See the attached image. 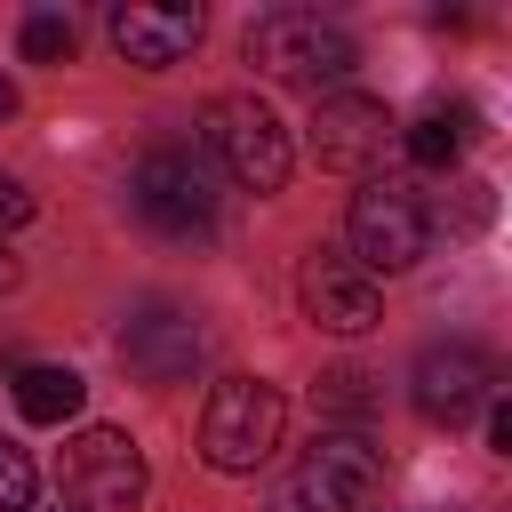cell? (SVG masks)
I'll return each instance as SVG.
<instances>
[{"instance_id": "cell-1", "label": "cell", "mask_w": 512, "mask_h": 512, "mask_svg": "<svg viewBox=\"0 0 512 512\" xmlns=\"http://www.w3.org/2000/svg\"><path fill=\"white\" fill-rule=\"evenodd\" d=\"M248 64H256L264 80H288V88H312V96H320L328 80H344V72L360 64V48H352L344 24L312 16V8H272V16L248 24Z\"/></svg>"}, {"instance_id": "cell-2", "label": "cell", "mask_w": 512, "mask_h": 512, "mask_svg": "<svg viewBox=\"0 0 512 512\" xmlns=\"http://www.w3.org/2000/svg\"><path fill=\"white\" fill-rule=\"evenodd\" d=\"M128 200H136V216H144L152 232H168V240H208V232H216V176H208V160L184 152V144H152V152L128 168Z\"/></svg>"}, {"instance_id": "cell-3", "label": "cell", "mask_w": 512, "mask_h": 512, "mask_svg": "<svg viewBox=\"0 0 512 512\" xmlns=\"http://www.w3.org/2000/svg\"><path fill=\"white\" fill-rule=\"evenodd\" d=\"M344 232H352V264H360L368 280H376V272H408V264L432 248V208H424L416 184H400V176H368V184L352 192Z\"/></svg>"}, {"instance_id": "cell-4", "label": "cell", "mask_w": 512, "mask_h": 512, "mask_svg": "<svg viewBox=\"0 0 512 512\" xmlns=\"http://www.w3.org/2000/svg\"><path fill=\"white\" fill-rule=\"evenodd\" d=\"M280 424H288V400L264 376H224L200 408V456L216 472H256L280 448Z\"/></svg>"}, {"instance_id": "cell-5", "label": "cell", "mask_w": 512, "mask_h": 512, "mask_svg": "<svg viewBox=\"0 0 512 512\" xmlns=\"http://www.w3.org/2000/svg\"><path fill=\"white\" fill-rule=\"evenodd\" d=\"M208 144L232 168V184H248V192H280L288 168H296V144H288L280 112L264 96H216L208 104Z\"/></svg>"}, {"instance_id": "cell-6", "label": "cell", "mask_w": 512, "mask_h": 512, "mask_svg": "<svg viewBox=\"0 0 512 512\" xmlns=\"http://www.w3.org/2000/svg\"><path fill=\"white\" fill-rule=\"evenodd\" d=\"M384 496V448L360 432H320L288 480V512H368Z\"/></svg>"}, {"instance_id": "cell-7", "label": "cell", "mask_w": 512, "mask_h": 512, "mask_svg": "<svg viewBox=\"0 0 512 512\" xmlns=\"http://www.w3.org/2000/svg\"><path fill=\"white\" fill-rule=\"evenodd\" d=\"M64 496H72V512H136L144 504V448L112 424H88L64 448Z\"/></svg>"}, {"instance_id": "cell-8", "label": "cell", "mask_w": 512, "mask_h": 512, "mask_svg": "<svg viewBox=\"0 0 512 512\" xmlns=\"http://www.w3.org/2000/svg\"><path fill=\"white\" fill-rule=\"evenodd\" d=\"M488 392H496V368H488L480 344L456 336V344H424V352H416L408 400H416L424 424H472V416L488 408Z\"/></svg>"}, {"instance_id": "cell-9", "label": "cell", "mask_w": 512, "mask_h": 512, "mask_svg": "<svg viewBox=\"0 0 512 512\" xmlns=\"http://www.w3.org/2000/svg\"><path fill=\"white\" fill-rule=\"evenodd\" d=\"M384 136H392V112L376 96H320L312 104V160L336 176H368L384 160Z\"/></svg>"}, {"instance_id": "cell-10", "label": "cell", "mask_w": 512, "mask_h": 512, "mask_svg": "<svg viewBox=\"0 0 512 512\" xmlns=\"http://www.w3.org/2000/svg\"><path fill=\"white\" fill-rule=\"evenodd\" d=\"M104 24H112V48L144 72H168L200 48V8H184V0H120Z\"/></svg>"}, {"instance_id": "cell-11", "label": "cell", "mask_w": 512, "mask_h": 512, "mask_svg": "<svg viewBox=\"0 0 512 512\" xmlns=\"http://www.w3.org/2000/svg\"><path fill=\"white\" fill-rule=\"evenodd\" d=\"M120 360H128V376H144V384H192V368H200V328H192V312H176V304L136 312V320L120 328Z\"/></svg>"}, {"instance_id": "cell-12", "label": "cell", "mask_w": 512, "mask_h": 512, "mask_svg": "<svg viewBox=\"0 0 512 512\" xmlns=\"http://www.w3.org/2000/svg\"><path fill=\"white\" fill-rule=\"evenodd\" d=\"M296 288H304V312H312V328L368 336V328L384 320V296H376V280H368L352 256H312Z\"/></svg>"}, {"instance_id": "cell-13", "label": "cell", "mask_w": 512, "mask_h": 512, "mask_svg": "<svg viewBox=\"0 0 512 512\" xmlns=\"http://www.w3.org/2000/svg\"><path fill=\"white\" fill-rule=\"evenodd\" d=\"M88 408V384L72 368H24L16 376V416L24 424H72Z\"/></svg>"}, {"instance_id": "cell-14", "label": "cell", "mask_w": 512, "mask_h": 512, "mask_svg": "<svg viewBox=\"0 0 512 512\" xmlns=\"http://www.w3.org/2000/svg\"><path fill=\"white\" fill-rule=\"evenodd\" d=\"M400 144H408V160H416V168H456L464 128H448V112H424L416 128H400Z\"/></svg>"}, {"instance_id": "cell-15", "label": "cell", "mask_w": 512, "mask_h": 512, "mask_svg": "<svg viewBox=\"0 0 512 512\" xmlns=\"http://www.w3.org/2000/svg\"><path fill=\"white\" fill-rule=\"evenodd\" d=\"M64 56H72V16H56V8L24 16V64H64Z\"/></svg>"}, {"instance_id": "cell-16", "label": "cell", "mask_w": 512, "mask_h": 512, "mask_svg": "<svg viewBox=\"0 0 512 512\" xmlns=\"http://www.w3.org/2000/svg\"><path fill=\"white\" fill-rule=\"evenodd\" d=\"M368 400H376V392H368L360 368H336V376H320V392H312L320 416H368Z\"/></svg>"}, {"instance_id": "cell-17", "label": "cell", "mask_w": 512, "mask_h": 512, "mask_svg": "<svg viewBox=\"0 0 512 512\" xmlns=\"http://www.w3.org/2000/svg\"><path fill=\"white\" fill-rule=\"evenodd\" d=\"M32 488H40L32 456H24L16 440H0V512H32Z\"/></svg>"}, {"instance_id": "cell-18", "label": "cell", "mask_w": 512, "mask_h": 512, "mask_svg": "<svg viewBox=\"0 0 512 512\" xmlns=\"http://www.w3.org/2000/svg\"><path fill=\"white\" fill-rule=\"evenodd\" d=\"M32 224V192L16 184V176H0V248H8V232H24Z\"/></svg>"}, {"instance_id": "cell-19", "label": "cell", "mask_w": 512, "mask_h": 512, "mask_svg": "<svg viewBox=\"0 0 512 512\" xmlns=\"http://www.w3.org/2000/svg\"><path fill=\"white\" fill-rule=\"evenodd\" d=\"M488 448H496V456H512V408H504V400L488 408Z\"/></svg>"}, {"instance_id": "cell-20", "label": "cell", "mask_w": 512, "mask_h": 512, "mask_svg": "<svg viewBox=\"0 0 512 512\" xmlns=\"http://www.w3.org/2000/svg\"><path fill=\"white\" fill-rule=\"evenodd\" d=\"M8 288H16V256L0 248V296H8Z\"/></svg>"}, {"instance_id": "cell-21", "label": "cell", "mask_w": 512, "mask_h": 512, "mask_svg": "<svg viewBox=\"0 0 512 512\" xmlns=\"http://www.w3.org/2000/svg\"><path fill=\"white\" fill-rule=\"evenodd\" d=\"M8 112H16V80H0V120H8Z\"/></svg>"}]
</instances>
